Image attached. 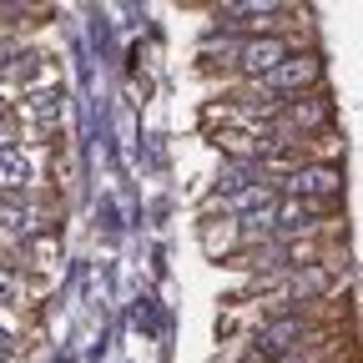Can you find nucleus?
Wrapping results in <instances>:
<instances>
[{
  "label": "nucleus",
  "instance_id": "obj_1",
  "mask_svg": "<svg viewBox=\"0 0 363 363\" xmlns=\"http://www.w3.org/2000/svg\"><path fill=\"white\" fill-rule=\"evenodd\" d=\"M51 278H30V272L0 262V303L6 308H45V298H51Z\"/></svg>",
  "mask_w": 363,
  "mask_h": 363
}]
</instances>
